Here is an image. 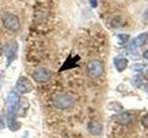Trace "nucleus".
Listing matches in <instances>:
<instances>
[{"label":"nucleus","instance_id":"nucleus-1","mask_svg":"<svg viewBox=\"0 0 148 138\" xmlns=\"http://www.w3.org/2000/svg\"><path fill=\"white\" fill-rule=\"evenodd\" d=\"M21 98L18 92L10 91L7 99V108H8V125L11 131L15 132L18 128H21V123L16 121L17 112L20 106Z\"/></svg>","mask_w":148,"mask_h":138},{"label":"nucleus","instance_id":"nucleus-2","mask_svg":"<svg viewBox=\"0 0 148 138\" xmlns=\"http://www.w3.org/2000/svg\"><path fill=\"white\" fill-rule=\"evenodd\" d=\"M54 103L57 108L60 110H67L72 108L75 104V99L69 94H58L55 97Z\"/></svg>","mask_w":148,"mask_h":138},{"label":"nucleus","instance_id":"nucleus-3","mask_svg":"<svg viewBox=\"0 0 148 138\" xmlns=\"http://www.w3.org/2000/svg\"><path fill=\"white\" fill-rule=\"evenodd\" d=\"M2 21L4 26L8 30L16 31L20 29V20H18V18L12 13H5L2 16Z\"/></svg>","mask_w":148,"mask_h":138},{"label":"nucleus","instance_id":"nucleus-4","mask_svg":"<svg viewBox=\"0 0 148 138\" xmlns=\"http://www.w3.org/2000/svg\"><path fill=\"white\" fill-rule=\"evenodd\" d=\"M87 73L88 76L92 78L99 77L104 73V66L98 60H92L87 64Z\"/></svg>","mask_w":148,"mask_h":138},{"label":"nucleus","instance_id":"nucleus-5","mask_svg":"<svg viewBox=\"0 0 148 138\" xmlns=\"http://www.w3.org/2000/svg\"><path fill=\"white\" fill-rule=\"evenodd\" d=\"M16 89L18 93L27 94L34 90V86L29 78L26 76H20L16 82Z\"/></svg>","mask_w":148,"mask_h":138},{"label":"nucleus","instance_id":"nucleus-6","mask_svg":"<svg viewBox=\"0 0 148 138\" xmlns=\"http://www.w3.org/2000/svg\"><path fill=\"white\" fill-rule=\"evenodd\" d=\"M4 52H5V55L7 57V67H8L17 56V52H18L17 41H10V43H7L6 46L4 47Z\"/></svg>","mask_w":148,"mask_h":138},{"label":"nucleus","instance_id":"nucleus-7","mask_svg":"<svg viewBox=\"0 0 148 138\" xmlns=\"http://www.w3.org/2000/svg\"><path fill=\"white\" fill-rule=\"evenodd\" d=\"M51 76H52V73L47 68H45V67H40L38 69L34 72L32 74V77L34 79L38 82V83H45V82H47Z\"/></svg>","mask_w":148,"mask_h":138},{"label":"nucleus","instance_id":"nucleus-8","mask_svg":"<svg viewBox=\"0 0 148 138\" xmlns=\"http://www.w3.org/2000/svg\"><path fill=\"white\" fill-rule=\"evenodd\" d=\"M80 60V56H75V57H71L69 56L66 62L63 64L62 67L59 69V72H62L63 70H67V69H71V68H73V67H76L78 66L77 64V62Z\"/></svg>","mask_w":148,"mask_h":138},{"label":"nucleus","instance_id":"nucleus-9","mask_svg":"<svg viewBox=\"0 0 148 138\" xmlns=\"http://www.w3.org/2000/svg\"><path fill=\"white\" fill-rule=\"evenodd\" d=\"M88 130H89L90 133H92V135H98L102 133L103 126H102V124L98 122H91L88 124Z\"/></svg>","mask_w":148,"mask_h":138},{"label":"nucleus","instance_id":"nucleus-10","mask_svg":"<svg viewBox=\"0 0 148 138\" xmlns=\"http://www.w3.org/2000/svg\"><path fill=\"white\" fill-rule=\"evenodd\" d=\"M128 59L127 58H115L114 59V64H115V67L116 69L119 71V72H122L126 69L127 66H128Z\"/></svg>","mask_w":148,"mask_h":138},{"label":"nucleus","instance_id":"nucleus-11","mask_svg":"<svg viewBox=\"0 0 148 138\" xmlns=\"http://www.w3.org/2000/svg\"><path fill=\"white\" fill-rule=\"evenodd\" d=\"M132 120V116L129 112H125V113H122L119 115L117 117V121L119 122L120 123L122 124H126V123H129Z\"/></svg>","mask_w":148,"mask_h":138},{"label":"nucleus","instance_id":"nucleus-12","mask_svg":"<svg viewBox=\"0 0 148 138\" xmlns=\"http://www.w3.org/2000/svg\"><path fill=\"white\" fill-rule=\"evenodd\" d=\"M148 41V34L147 33H142L139 35L137 38L134 40V43L137 46L141 47V46H143Z\"/></svg>","mask_w":148,"mask_h":138},{"label":"nucleus","instance_id":"nucleus-13","mask_svg":"<svg viewBox=\"0 0 148 138\" xmlns=\"http://www.w3.org/2000/svg\"><path fill=\"white\" fill-rule=\"evenodd\" d=\"M129 38H130V36L128 34H119L118 35V39H119V41L120 44H123L126 43V41H128Z\"/></svg>","mask_w":148,"mask_h":138},{"label":"nucleus","instance_id":"nucleus-14","mask_svg":"<svg viewBox=\"0 0 148 138\" xmlns=\"http://www.w3.org/2000/svg\"><path fill=\"white\" fill-rule=\"evenodd\" d=\"M142 77L140 76H136L133 77V80H132V84L136 87H139L141 84H142Z\"/></svg>","mask_w":148,"mask_h":138},{"label":"nucleus","instance_id":"nucleus-15","mask_svg":"<svg viewBox=\"0 0 148 138\" xmlns=\"http://www.w3.org/2000/svg\"><path fill=\"white\" fill-rule=\"evenodd\" d=\"M141 122L143 123V126H145V127H148V113L145 114V116H143L141 120Z\"/></svg>","mask_w":148,"mask_h":138},{"label":"nucleus","instance_id":"nucleus-16","mask_svg":"<svg viewBox=\"0 0 148 138\" xmlns=\"http://www.w3.org/2000/svg\"><path fill=\"white\" fill-rule=\"evenodd\" d=\"M89 3L92 6V7H97V0H89Z\"/></svg>","mask_w":148,"mask_h":138},{"label":"nucleus","instance_id":"nucleus-17","mask_svg":"<svg viewBox=\"0 0 148 138\" xmlns=\"http://www.w3.org/2000/svg\"><path fill=\"white\" fill-rule=\"evenodd\" d=\"M3 53H4V48H3V46L0 44V56L3 54Z\"/></svg>","mask_w":148,"mask_h":138},{"label":"nucleus","instance_id":"nucleus-18","mask_svg":"<svg viewBox=\"0 0 148 138\" xmlns=\"http://www.w3.org/2000/svg\"><path fill=\"white\" fill-rule=\"evenodd\" d=\"M143 55V57H145V59H148V51H145Z\"/></svg>","mask_w":148,"mask_h":138},{"label":"nucleus","instance_id":"nucleus-19","mask_svg":"<svg viewBox=\"0 0 148 138\" xmlns=\"http://www.w3.org/2000/svg\"><path fill=\"white\" fill-rule=\"evenodd\" d=\"M145 91L148 92V85H145Z\"/></svg>","mask_w":148,"mask_h":138},{"label":"nucleus","instance_id":"nucleus-20","mask_svg":"<svg viewBox=\"0 0 148 138\" xmlns=\"http://www.w3.org/2000/svg\"><path fill=\"white\" fill-rule=\"evenodd\" d=\"M145 77L147 78V80H148V70H147V72H146V75H145Z\"/></svg>","mask_w":148,"mask_h":138},{"label":"nucleus","instance_id":"nucleus-21","mask_svg":"<svg viewBox=\"0 0 148 138\" xmlns=\"http://www.w3.org/2000/svg\"><path fill=\"white\" fill-rule=\"evenodd\" d=\"M0 121H1V119H0Z\"/></svg>","mask_w":148,"mask_h":138}]
</instances>
